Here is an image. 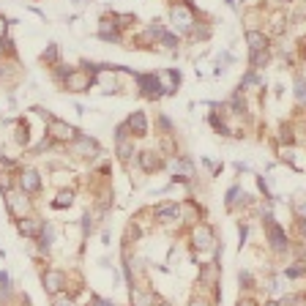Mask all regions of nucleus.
<instances>
[{
    "instance_id": "f257e3e1",
    "label": "nucleus",
    "mask_w": 306,
    "mask_h": 306,
    "mask_svg": "<svg viewBox=\"0 0 306 306\" xmlns=\"http://www.w3.org/2000/svg\"><path fill=\"white\" fill-rule=\"evenodd\" d=\"M170 17H172V22H175L181 30H191V25H194V11H191V6H186V3L172 6Z\"/></svg>"
},
{
    "instance_id": "f03ea898",
    "label": "nucleus",
    "mask_w": 306,
    "mask_h": 306,
    "mask_svg": "<svg viewBox=\"0 0 306 306\" xmlns=\"http://www.w3.org/2000/svg\"><path fill=\"white\" fill-rule=\"evenodd\" d=\"M49 137L52 140H60V142H71V140H76V129L74 126H69V123H63V120H49Z\"/></svg>"
},
{
    "instance_id": "7ed1b4c3",
    "label": "nucleus",
    "mask_w": 306,
    "mask_h": 306,
    "mask_svg": "<svg viewBox=\"0 0 306 306\" xmlns=\"http://www.w3.org/2000/svg\"><path fill=\"white\" fill-rule=\"evenodd\" d=\"M137 82L142 88V96H148V99H159L164 93L159 85V76H153V74H137Z\"/></svg>"
},
{
    "instance_id": "20e7f679",
    "label": "nucleus",
    "mask_w": 306,
    "mask_h": 306,
    "mask_svg": "<svg viewBox=\"0 0 306 306\" xmlns=\"http://www.w3.org/2000/svg\"><path fill=\"white\" fill-rule=\"evenodd\" d=\"M265 227H268V241H271V246L276 249V252H284V249H287V238H284L282 227H279V224L273 222L271 216H268V222H265Z\"/></svg>"
},
{
    "instance_id": "39448f33",
    "label": "nucleus",
    "mask_w": 306,
    "mask_h": 306,
    "mask_svg": "<svg viewBox=\"0 0 306 306\" xmlns=\"http://www.w3.org/2000/svg\"><path fill=\"white\" fill-rule=\"evenodd\" d=\"M63 82H66V88H69V90H88L93 79L88 76V71H69Z\"/></svg>"
},
{
    "instance_id": "423d86ee",
    "label": "nucleus",
    "mask_w": 306,
    "mask_h": 306,
    "mask_svg": "<svg viewBox=\"0 0 306 306\" xmlns=\"http://www.w3.org/2000/svg\"><path fill=\"white\" fill-rule=\"evenodd\" d=\"M19 232L22 235H28V238H38L41 235V230H44V222L41 219H19Z\"/></svg>"
},
{
    "instance_id": "0eeeda50",
    "label": "nucleus",
    "mask_w": 306,
    "mask_h": 306,
    "mask_svg": "<svg viewBox=\"0 0 306 306\" xmlns=\"http://www.w3.org/2000/svg\"><path fill=\"white\" fill-rule=\"evenodd\" d=\"M213 243V230L208 224H197L194 227V246L197 249H211Z\"/></svg>"
},
{
    "instance_id": "6e6552de",
    "label": "nucleus",
    "mask_w": 306,
    "mask_h": 306,
    "mask_svg": "<svg viewBox=\"0 0 306 306\" xmlns=\"http://www.w3.org/2000/svg\"><path fill=\"white\" fill-rule=\"evenodd\" d=\"M19 183H22V191H28V194H36V191L41 189V178H38L36 170H25L22 178H19Z\"/></svg>"
},
{
    "instance_id": "1a4fd4ad",
    "label": "nucleus",
    "mask_w": 306,
    "mask_h": 306,
    "mask_svg": "<svg viewBox=\"0 0 306 306\" xmlns=\"http://www.w3.org/2000/svg\"><path fill=\"white\" fill-rule=\"evenodd\" d=\"M66 284V273L60 271H47L44 273V287H47V293H60V287Z\"/></svg>"
},
{
    "instance_id": "9d476101",
    "label": "nucleus",
    "mask_w": 306,
    "mask_h": 306,
    "mask_svg": "<svg viewBox=\"0 0 306 306\" xmlns=\"http://www.w3.org/2000/svg\"><path fill=\"white\" fill-rule=\"evenodd\" d=\"M74 153H79V156H96L99 153V145H96V140H90V137H76V145H74Z\"/></svg>"
},
{
    "instance_id": "9b49d317",
    "label": "nucleus",
    "mask_w": 306,
    "mask_h": 306,
    "mask_svg": "<svg viewBox=\"0 0 306 306\" xmlns=\"http://www.w3.org/2000/svg\"><path fill=\"white\" fill-rule=\"evenodd\" d=\"M6 205H8V211H11L14 216L22 219L25 208H28V200H25L22 194H14V191H8V194H6Z\"/></svg>"
},
{
    "instance_id": "f8f14e48",
    "label": "nucleus",
    "mask_w": 306,
    "mask_h": 306,
    "mask_svg": "<svg viewBox=\"0 0 306 306\" xmlns=\"http://www.w3.org/2000/svg\"><path fill=\"white\" fill-rule=\"evenodd\" d=\"M159 85H161V90H164V93H172V90H175V85H178V79H181V76H178V71H159Z\"/></svg>"
},
{
    "instance_id": "ddd939ff",
    "label": "nucleus",
    "mask_w": 306,
    "mask_h": 306,
    "mask_svg": "<svg viewBox=\"0 0 306 306\" xmlns=\"http://www.w3.org/2000/svg\"><path fill=\"white\" fill-rule=\"evenodd\" d=\"M126 129H131L134 134H140V137L148 134V120H145V115H142V112H134V115L126 120Z\"/></svg>"
},
{
    "instance_id": "4468645a",
    "label": "nucleus",
    "mask_w": 306,
    "mask_h": 306,
    "mask_svg": "<svg viewBox=\"0 0 306 306\" xmlns=\"http://www.w3.org/2000/svg\"><path fill=\"white\" fill-rule=\"evenodd\" d=\"M172 172H175V178L186 181V178L194 175V167H191V161H189V159H178V161H172Z\"/></svg>"
},
{
    "instance_id": "2eb2a0df",
    "label": "nucleus",
    "mask_w": 306,
    "mask_h": 306,
    "mask_svg": "<svg viewBox=\"0 0 306 306\" xmlns=\"http://www.w3.org/2000/svg\"><path fill=\"white\" fill-rule=\"evenodd\" d=\"M115 142H118V153H120V159H129V153H131V142L126 140V126H120V129L115 131Z\"/></svg>"
},
{
    "instance_id": "dca6fc26",
    "label": "nucleus",
    "mask_w": 306,
    "mask_h": 306,
    "mask_svg": "<svg viewBox=\"0 0 306 306\" xmlns=\"http://www.w3.org/2000/svg\"><path fill=\"white\" fill-rule=\"evenodd\" d=\"M140 164H142L145 172H153V170H159L161 167V161H159V156H156L153 151H145V153H140Z\"/></svg>"
},
{
    "instance_id": "f3484780",
    "label": "nucleus",
    "mask_w": 306,
    "mask_h": 306,
    "mask_svg": "<svg viewBox=\"0 0 306 306\" xmlns=\"http://www.w3.org/2000/svg\"><path fill=\"white\" fill-rule=\"evenodd\" d=\"M246 41H249V49H252V52H260V49L268 47V38H265L263 33H257V30H249Z\"/></svg>"
},
{
    "instance_id": "a211bd4d",
    "label": "nucleus",
    "mask_w": 306,
    "mask_h": 306,
    "mask_svg": "<svg viewBox=\"0 0 306 306\" xmlns=\"http://www.w3.org/2000/svg\"><path fill=\"white\" fill-rule=\"evenodd\" d=\"M99 36L104 38V41H120L118 30H115V22H110V19H101V30Z\"/></svg>"
},
{
    "instance_id": "6ab92c4d",
    "label": "nucleus",
    "mask_w": 306,
    "mask_h": 306,
    "mask_svg": "<svg viewBox=\"0 0 306 306\" xmlns=\"http://www.w3.org/2000/svg\"><path fill=\"white\" fill-rule=\"evenodd\" d=\"M156 219H159V222H172V219H178V205H172V202L159 205L156 208Z\"/></svg>"
},
{
    "instance_id": "aec40b11",
    "label": "nucleus",
    "mask_w": 306,
    "mask_h": 306,
    "mask_svg": "<svg viewBox=\"0 0 306 306\" xmlns=\"http://www.w3.org/2000/svg\"><path fill=\"white\" fill-rule=\"evenodd\" d=\"M131 301H134V306H153V295L140 293V290H131Z\"/></svg>"
},
{
    "instance_id": "412c9836",
    "label": "nucleus",
    "mask_w": 306,
    "mask_h": 306,
    "mask_svg": "<svg viewBox=\"0 0 306 306\" xmlns=\"http://www.w3.org/2000/svg\"><path fill=\"white\" fill-rule=\"evenodd\" d=\"M216 271H219V265H216V263L205 265V268L200 271V279H202L205 284H211V282H213V276H216Z\"/></svg>"
},
{
    "instance_id": "4be33fe9",
    "label": "nucleus",
    "mask_w": 306,
    "mask_h": 306,
    "mask_svg": "<svg viewBox=\"0 0 306 306\" xmlns=\"http://www.w3.org/2000/svg\"><path fill=\"white\" fill-rule=\"evenodd\" d=\"M71 202H74V194H71V191H60L58 200H55L52 205H55V208H69Z\"/></svg>"
},
{
    "instance_id": "5701e85b",
    "label": "nucleus",
    "mask_w": 306,
    "mask_h": 306,
    "mask_svg": "<svg viewBox=\"0 0 306 306\" xmlns=\"http://www.w3.org/2000/svg\"><path fill=\"white\" fill-rule=\"evenodd\" d=\"M55 58H58V44H49L47 52L41 55V60H44V63H55Z\"/></svg>"
},
{
    "instance_id": "b1692460",
    "label": "nucleus",
    "mask_w": 306,
    "mask_h": 306,
    "mask_svg": "<svg viewBox=\"0 0 306 306\" xmlns=\"http://www.w3.org/2000/svg\"><path fill=\"white\" fill-rule=\"evenodd\" d=\"M295 96H298L301 104H306V79H298V82H295Z\"/></svg>"
},
{
    "instance_id": "393cba45",
    "label": "nucleus",
    "mask_w": 306,
    "mask_h": 306,
    "mask_svg": "<svg viewBox=\"0 0 306 306\" xmlns=\"http://www.w3.org/2000/svg\"><path fill=\"white\" fill-rule=\"evenodd\" d=\"M295 213H298V219H306V197L301 202H295Z\"/></svg>"
},
{
    "instance_id": "a878e982",
    "label": "nucleus",
    "mask_w": 306,
    "mask_h": 306,
    "mask_svg": "<svg viewBox=\"0 0 306 306\" xmlns=\"http://www.w3.org/2000/svg\"><path fill=\"white\" fill-rule=\"evenodd\" d=\"M161 44H164V47H170V49H172V47H175V38H172L170 33H164V36H161Z\"/></svg>"
},
{
    "instance_id": "bb28decb",
    "label": "nucleus",
    "mask_w": 306,
    "mask_h": 306,
    "mask_svg": "<svg viewBox=\"0 0 306 306\" xmlns=\"http://www.w3.org/2000/svg\"><path fill=\"white\" fill-rule=\"evenodd\" d=\"M118 19H120V22H118L120 28H126V25H131V22H134V17H129V14H120Z\"/></svg>"
},
{
    "instance_id": "cd10ccee",
    "label": "nucleus",
    "mask_w": 306,
    "mask_h": 306,
    "mask_svg": "<svg viewBox=\"0 0 306 306\" xmlns=\"http://www.w3.org/2000/svg\"><path fill=\"white\" fill-rule=\"evenodd\" d=\"M238 194H243V191H238V189H230V197H227V202L232 205V202L238 200Z\"/></svg>"
},
{
    "instance_id": "c85d7f7f",
    "label": "nucleus",
    "mask_w": 306,
    "mask_h": 306,
    "mask_svg": "<svg viewBox=\"0 0 306 306\" xmlns=\"http://www.w3.org/2000/svg\"><path fill=\"white\" fill-rule=\"evenodd\" d=\"M241 282H243V287H252V276H249V273H246V271H243V273H241Z\"/></svg>"
},
{
    "instance_id": "c756f323",
    "label": "nucleus",
    "mask_w": 306,
    "mask_h": 306,
    "mask_svg": "<svg viewBox=\"0 0 306 306\" xmlns=\"http://www.w3.org/2000/svg\"><path fill=\"white\" fill-rule=\"evenodd\" d=\"M55 306H74V304H71L69 298H58V301H55Z\"/></svg>"
},
{
    "instance_id": "7c9ffc66",
    "label": "nucleus",
    "mask_w": 306,
    "mask_h": 306,
    "mask_svg": "<svg viewBox=\"0 0 306 306\" xmlns=\"http://www.w3.org/2000/svg\"><path fill=\"white\" fill-rule=\"evenodd\" d=\"M0 287H8V276H6V273H0Z\"/></svg>"
},
{
    "instance_id": "2f4dec72",
    "label": "nucleus",
    "mask_w": 306,
    "mask_h": 306,
    "mask_svg": "<svg viewBox=\"0 0 306 306\" xmlns=\"http://www.w3.org/2000/svg\"><path fill=\"white\" fill-rule=\"evenodd\" d=\"M6 36V19H0V38Z\"/></svg>"
},
{
    "instance_id": "473e14b6",
    "label": "nucleus",
    "mask_w": 306,
    "mask_h": 306,
    "mask_svg": "<svg viewBox=\"0 0 306 306\" xmlns=\"http://www.w3.org/2000/svg\"><path fill=\"white\" fill-rule=\"evenodd\" d=\"M189 306H208V304H205V301H197V298H194V301H191Z\"/></svg>"
},
{
    "instance_id": "72a5a7b5",
    "label": "nucleus",
    "mask_w": 306,
    "mask_h": 306,
    "mask_svg": "<svg viewBox=\"0 0 306 306\" xmlns=\"http://www.w3.org/2000/svg\"><path fill=\"white\" fill-rule=\"evenodd\" d=\"M238 306H254V304H252V301H243V304H238Z\"/></svg>"
},
{
    "instance_id": "f704fd0d",
    "label": "nucleus",
    "mask_w": 306,
    "mask_h": 306,
    "mask_svg": "<svg viewBox=\"0 0 306 306\" xmlns=\"http://www.w3.org/2000/svg\"><path fill=\"white\" fill-rule=\"evenodd\" d=\"M265 306H282V304H265Z\"/></svg>"
},
{
    "instance_id": "c9c22d12",
    "label": "nucleus",
    "mask_w": 306,
    "mask_h": 306,
    "mask_svg": "<svg viewBox=\"0 0 306 306\" xmlns=\"http://www.w3.org/2000/svg\"><path fill=\"white\" fill-rule=\"evenodd\" d=\"M304 52H306V41H304Z\"/></svg>"
},
{
    "instance_id": "e433bc0d",
    "label": "nucleus",
    "mask_w": 306,
    "mask_h": 306,
    "mask_svg": "<svg viewBox=\"0 0 306 306\" xmlns=\"http://www.w3.org/2000/svg\"><path fill=\"white\" fill-rule=\"evenodd\" d=\"M0 52H3V44H0Z\"/></svg>"
}]
</instances>
